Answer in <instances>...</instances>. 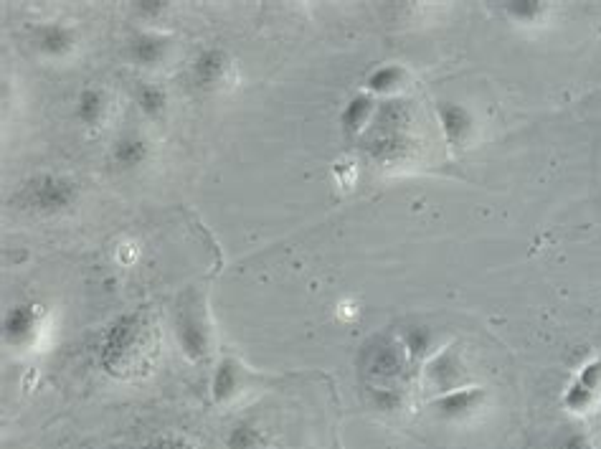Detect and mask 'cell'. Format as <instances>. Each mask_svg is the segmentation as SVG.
Returning a JSON list of instances; mask_svg holds the SVG:
<instances>
[{
	"instance_id": "cell-1",
	"label": "cell",
	"mask_w": 601,
	"mask_h": 449,
	"mask_svg": "<svg viewBox=\"0 0 601 449\" xmlns=\"http://www.w3.org/2000/svg\"><path fill=\"white\" fill-rule=\"evenodd\" d=\"M160 358L158 320L145 310L125 313L110 325L99 361L117 381H140L150 376Z\"/></svg>"
},
{
	"instance_id": "cell-2",
	"label": "cell",
	"mask_w": 601,
	"mask_h": 449,
	"mask_svg": "<svg viewBox=\"0 0 601 449\" xmlns=\"http://www.w3.org/2000/svg\"><path fill=\"white\" fill-rule=\"evenodd\" d=\"M406 363L409 356L404 345L399 343V338H388V335H376L368 340L358 356V368L366 386H401Z\"/></svg>"
},
{
	"instance_id": "cell-3",
	"label": "cell",
	"mask_w": 601,
	"mask_h": 449,
	"mask_svg": "<svg viewBox=\"0 0 601 449\" xmlns=\"http://www.w3.org/2000/svg\"><path fill=\"white\" fill-rule=\"evenodd\" d=\"M79 198V186L72 178L41 173L21 188L18 201L39 216H59L72 209Z\"/></svg>"
},
{
	"instance_id": "cell-4",
	"label": "cell",
	"mask_w": 601,
	"mask_h": 449,
	"mask_svg": "<svg viewBox=\"0 0 601 449\" xmlns=\"http://www.w3.org/2000/svg\"><path fill=\"white\" fill-rule=\"evenodd\" d=\"M175 338L191 363L206 361L211 353V325L193 295H186L175 307Z\"/></svg>"
},
{
	"instance_id": "cell-5",
	"label": "cell",
	"mask_w": 601,
	"mask_h": 449,
	"mask_svg": "<svg viewBox=\"0 0 601 449\" xmlns=\"http://www.w3.org/2000/svg\"><path fill=\"white\" fill-rule=\"evenodd\" d=\"M487 406H490V389L472 384L429 399L432 417L442 424H465L480 417Z\"/></svg>"
},
{
	"instance_id": "cell-6",
	"label": "cell",
	"mask_w": 601,
	"mask_h": 449,
	"mask_svg": "<svg viewBox=\"0 0 601 449\" xmlns=\"http://www.w3.org/2000/svg\"><path fill=\"white\" fill-rule=\"evenodd\" d=\"M46 325V310L36 302H18L3 315V343L13 351H31L39 345Z\"/></svg>"
},
{
	"instance_id": "cell-7",
	"label": "cell",
	"mask_w": 601,
	"mask_h": 449,
	"mask_svg": "<svg viewBox=\"0 0 601 449\" xmlns=\"http://www.w3.org/2000/svg\"><path fill=\"white\" fill-rule=\"evenodd\" d=\"M467 378H470V371H467L465 356L459 351V345L454 343L439 348V351L424 363V386H427L434 396L462 389V386H467Z\"/></svg>"
},
{
	"instance_id": "cell-8",
	"label": "cell",
	"mask_w": 601,
	"mask_h": 449,
	"mask_svg": "<svg viewBox=\"0 0 601 449\" xmlns=\"http://www.w3.org/2000/svg\"><path fill=\"white\" fill-rule=\"evenodd\" d=\"M252 373L241 361H236L234 356H224L216 363V371L211 376V401L216 406H229L236 399L249 391L252 386Z\"/></svg>"
},
{
	"instance_id": "cell-9",
	"label": "cell",
	"mask_w": 601,
	"mask_h": 449,
	"mask_svg": "<svg viewBox=\"0 0 601 449\" xmlns=\"http://www.w3.org/2000/svg\"><path fill=\"white\" fill-rule=\"evenodd\" d=\"M437 120L442 125L444 140H447L452 148H465L475 140L477 135V117L462 102H454V99H444L437 105Z\"/></svg>"
},
{
	"instance_id": "cell-10",
	"label": "cell",
	"mask_w": 601,
	"mask_h": 449,
	"mask_svg": "<svg viewBox=\"0 0 601 449\" xmlns=\"http://www.w3.org/2000/svg\"><path fill=\"white\" fill-rule=\"evenodd\" d=\"M77 31L66 23H44L33 28V49L46 59H69L77 51Z\"/></svg>"
},
{
	"instance_id": "cell-11",
	"label": "cell",
	"mask_w": 601,
	"mask_h": 449,
	"mask_svg": "<svg viewBox=\"0 0 601 449\" xmlns=\"http://www.w3.org/2000/svg\"><path fill=\"white\" fill-rule=\"evenodd\" d=\"M231 72V59L224 49H203L193 61V84L203 92H214L226 82Z\"/></svg>"
},
{
	"instance_id": "cell-12",
	"label": "cell",
	"mask_w": 601,
	"mask_h": 449,
	"mask_svg": "<svg viewBox=\"0 0 601 449\" xmlns=\"http://www.w3.org/2000/svg\"><path fill=\"white\" fill-rule=\"evenodd\" d=\"M500 13L520 28H538L551 16V6L541 0H505L500 3Z\"/></svg>"
},
{
	"instance_id": "cell-13",
	"label": "cell",
	"mask_w": 601,
	"mask_h": 449,
	"mask_svg": "<svg viewBox=\"0 0 601 449\" xmlns=\"http://www.w3.org/2000/svg\"><path fill=\"white\" fill-rule=\"evenodd\" d=\"M150 158V145L145 137L135 135V132H127V135L117 137L115 145H112V163L120 170H135L140 165L148 163Z\"/></svg>"
},
{
	"instance_id": "cell-14",
	"label": "cell",
	"mask_w": 601,
	"mask_h": 449,
	"mask_svg": "<svg viewBox=\"0 0 601 449\" xmlns=\"http://www.w3.org/2000/svg\"><path fill=\"white\" fill-rule=\"evenodd\" d=\"M373 112H376V99H373V94H356V97H350L348 102H345L343 112H340V127H343V132L348 137L361 135L368 122H371Z\"/></svg>"
},
{
	"instance_id": "cell-15",
	"label": "cell",
	"mask_w": 601,
	"mask_h": 449,
	"mask_svg": "<svg viewBox=\"0 0 601 449\" xmlns=\"http://www.w3.org/2000/svg\"><path fill=\"white\" fill-rule=\"evenodd\" d=\"M170 39L160 33H137L130 44V56L140 66H160L168 59Z\"/></svg>"
},
{
	"instance_id": "cell-16",
	"label": "cell",
	"mask_w": 601,
	"mask_h": 449,
	"mask_svg": "<svg viewBox=\"0 0 601 449\" xmlns=\"http://www.w3.org/2000/svg\"><path fill=\"white\" fill-rule=\"evenodd\" d=\"M399 343L404 345L409 361H427V358H432L434 353L439 351L437 333H434V328H429V325H409V328L401 333Z\"/></svg>"
},
{
	"instance_id": "cell-17",
	"label": "cell",
	"mask_w": 601,
	"mask_h": 449,
	"mask_svg": "<svg viewBox=\"0 0 601 449\" xmlns=\"http://www.w3.org/2000/svg\"><path fill=\"white\" fill-rule=\"evenodd\" d=\"M74 115H77V120L82 122L84 127L102 125L104 115H107V97H104L102 89H82L77 97V110H74Z\"/></svg>"
},
{
	"instance_id": "cell-18",
	"label": "cell",
	"mask_w": 601,
	"mask_h": 449,
	"mask_svg": "<svg viewBox=\"0 0 601 449\" xmlns=\"http://www.w3.org/2000/svg\"><path fill=\"white\" fill-rule=\"evenodd\" d=\"M406 82V69L399 64L376 66L366 77L368 94H396Z\"/></svg>"
},
{
	"instance_id": "cell-19",
	"label": "cell",
	"mask_w": 601,
	"mask_h": 449,
	"mask_svg": "<svg viewBox=\"0 0 601 449\" xmlns=\"http://www.w3.org/2000/svg\"><path fill=\"white\" fill-rule=\"evenodd\" d=\"M226 449H269V434L254 422H236L226 434Z\"/></svg>"
},
{
	"instance_id": "cell-20",
	"label": "cell",
	"mask_w": 601,
	"mask_h": 449,
	"mask_svg": "<svg viewBox=\"0 0 601 449\" xmlns=\"http://www.w3.org/2000/svg\"><path fill=\"white\" fill-rule=\"evenodd\" d=\"M135 105L150 120H160L168 110V92L160 84H140L135 89Z\"/></svg>"
},
{
	"instance_id": "cell-21",
	"label": "cell",
	"mask_w": 601,
	"mask_h": 449,
	"mask_svg": "<svg viewBox=\"0 0 601 449\" xmlns=\"http://www.w3.org/2000/svg\"><path fill=\"white\" fill-rule=\"evenodd\" d=\"M366 396L371 409L381 411V414H396L406 404L401 386H366Z\"/></svg>"
},
{
	"instance_id": "cell-22",
	"label": "cell",
	"mask_w": 601,
	"mask_h": 449,
	"mask_svg": "<svg viewBox=\"0 0 601 449\" xmlns=\"http://www.w3.org/2000/svg\"><path fill=\"white\" fill-rule=\"evenodd\" d=\"M599 401V396L594 394V391H589L586 386H581L579 381H571L569 386H566V391H563L561 396V404L563 409L569 411V414H586V411L594 409V404Z\"/></svg>"
},
{
	"instance_id": "cell-23",
	"label": "cell",
	"mask_w": 601,
	"mask_h": 449,
	"mask_svg": "<svg viewBox=\"0 0 601 449\" xmlns=\"http://www.w3.org/2000/svg\"><path fill=\"white\" fill-rule=\"evenodd\" d=\"M576 381L581 386H586L589 391H594L596 396H601V358H591L576 373Z\"/></svg>"
},
{
	"instance_id": "cell-24",
	"label": "cell",
	"mask_w": 601,
	"mask_h": 449,
	"mask_svg": "<svg viewBox=\"0 0 601 449\" xmlns=\"http://www.w3.org/2000/svg\"><path fill=\"white\" fill-rule=\"evenodd\" d=\"M143 449H193L191 442L181 434H158V437L150 439Z\"/></svg>"
},
{
	"instance_id": "cell-25",
	"label": "cell",
	"mask_w": 601,
	"mask_h": 449,
	"mask_svg": "<svg viewBox=\"0 0 601 449\" xmlns=\"http://www.w3.org/2000/svg\"><path fill=\"white\" fill-rule=\"evenodd\" d=\"M165 11H168V3H165V0H137L135 3L137 16L148 18V21H158Z\"/></svg>"
},
{
	"instance_id": "cell-26",
	"label": "cell",
	"mask_w": 601,
	"mask_h": 449,
	"mask_svg": "<svg viewBox=\"0 0 601 449\" xmlns=\"http://www.w3.org/2000/svg\"><path fill=\"white\" fill-rule=\"evenodd\" d=\"M558 449H594L591 447V439L584 432L574 429V432H566L558 442Z\"/></svg>"
}]
</instances>
